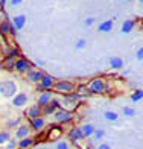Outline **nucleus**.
Here are the masks:
<instances>
[{
    "label": "nucleus",
    "instance_id": "6ab92c4d",
    "mask_svg": "<svg viewBox=\"0 0 143 149\" xmlns=\"http://www.w3.org/2000/svg\"><path fill=\"white\" fill-rule=\"evenodd\" d=\"M32 125H33V128H35V130H41V128L44 126V120L40 119V117H37V119H33Z\"/></svg>",
    "mask_w": 143,
    "mask_h": 149
},
{
    "label": "nucleus",
    "instance_id": "4468645a",
    "mask_svg": "<svg viewBox=\"0 0 143 149\" xmlns=\"http://www.w3.org/2000/svg\"><path fill=\"white\" fill-rule=\"evenodd\" d=\"M29 79L32 81V82H38V81L43 79V74L40 72H31L29 73Z\"/></svg>",
    "mask_w": 143,
    "mask_h": 149
},
{
    "label": "nucleus",
    "instance_id": "7c9ffc66",
    "mask_svg": "<svg viewBox=\"0 0 143 149\" xmlns=\"http://www.w3.org/2000/svg\"><path fill=\"white\" fill-rule=\"evenodd\" d=\"M137 59H143V47L137 52Z\"/></svg>",
    "mask_w": 143,
    "mask_h": 149
},
{
    "label": "nucleus",
    "instance_id": "9d476101",
    "mask_svg": "<svg viewBox=\"0 0 143 149\" xmlns=\"http://www.w3.org/2000/svg\"><path fill=\"white\" fill-rule=\"evenodd\" d=\"M81 132H82L84 137H90V135L94 132V128H93V125H84L82 128H81Z\"/></svg>",
    "mask_w": 143,
    "mask_h": 149
},
{
    "label": "nucleus",
    "instance_id": "39448f33",
    "mask_svg": "<svg viewBox=\"0 0 143 149\" xmlns=\"http://www.w3.org/2000/svg\"><path fill=\"white\" fill-rule=\"evenodd\" d=\"M55 119L58 122H70L72 120V114L67 113V111H59L55 114Z\"/></svg>",
    "mask_w": 143,
    "mask_h": 149
},
{
    "label": "nucleus",
    "instance_id": "7ed1b4c3",
    "mask_svg": "<svg viewBox=\"0 0 143 149\" xmlns=\"http://www.w3.org/2000/svg\"><path fill=\"white\" fill-rule=\"evenodd\" d=\"M55 90L57 91H59V93H72L73 91V84H70V82H67V81H63V82H58L57 85H55Z\"/></svg>",
    "mask_w": 143,
    "mask_h": 149
},
{
    "label": "nucleus",
    "instance_id": "4be33fe9",
    "mask_svg": "<svg viewBox=\"0 0 143 149\" xmlns=\"http://www.w3.org/2000/svg\"><path fill=\"white\" fill-rule=\"evenodd\" d=\"M104 116H105V119H107V120H117V114L113 113V111H107V113L104 114Z\"/></svg>",
    "mask_w": 143,
    "mask_h": 149
},
{
    "label": "nucleus",
    "instance_id": "20e7f679",
    "mask_svg": "<svg viewBox=\"0 0 143 149\" xmlns=\"http://www.w3.org/2000/svg\"><path fill=\"white\" fill-rule=\"evenodd\" d=\"M26 102H28V94L26 93H18V94H15V97L12 99V105L14 107H23Z\"/></svg>",
    "mask_w": 143,
    "mask_h": 149
},
{
    "label": "nucleus",
    "instance_id": "a211bd4d",
    "mask_svg": "<svg viewBox=\"0 0 143 149\" xmlns=\"http://www.w3.org/2000/svg\"><path fill=\"white\" fill-rule=\"evenodd\" d=\"M49 137H50V139H58V137H61V128H52L50 132H49Z\"/></svg>",
    "mask_w": 143,
    "mask_h": 149
},
{
    "label": "nucleus",
    "instance_id": "423d86ee",
    "mask_svg": "<svg viewBox=\"0 0 143 149\" xmlns=\"http://www.w3.org/2000/svg\"><path fill=\"white\" fill-rule=\"evenodd\" d=\"M14 24H15V29H23L24 28V24H26V15H17L14 17Z\"/></svg>",
    "mask_w": 143,
    "mask_h": 149
},
{
    "label": "nucleus",
    "instance_id": "473e14b6",
    "mask_svg": "<svg viewBox=\"0 0 143 149\" xmlns=\"http://www.w3.org/2000/svg\"><path fill=\"white\" fill-rule=\"evenodd\" d=\"M15 146H17V141H11V143H9V146H8V148H9V149H14Z\"/></svg>",
    "mask_w": 143,
    "mask_h": 149
},
{
    "label": "nucleus",
    "instance_id": "4c0bfd02",
    "mask_svg": "<svg viewBox=\"0 0 143 149\" xmlns=\"http://www.w3.org/2000/svg\"><path fill=\"white\" fill-rule=\"evenodd\" d=\"M140 2H142V3H143V0H140Z\"/></svg>",
    "mask_w": 143,
    "mask_h": 149
},
{
    "label": "nucleus",
    "instance_id": "f8f14e48",
    "mask_svg": "<svg viewBox=\"0 0 143 149\" xmlns=\"http://www.w3.org/2000/svg\"><path fill=\"white\" fill-rule=\"evenodd\" d=\"M134 24H135L134 20H126V22L123 23V26H122V32H131Z\"/></svg>",
    "mask_w": 143,
    "mask_h": 149
},
{
    "label": "nucleus",
    "instance_id": "2eb2a0df",
    "mask_svg": "<svg viewBox=\"0 0 143 149\" xmlns=\"http://www.w3.org/2000/svg\"><path fill=\"white\" fill-rule=\"evenodd\" d=\"M70 137H72V140H81V139H82L84 135H82V132H81V128L73 130V131L70 132Z\"/></svg>",
    "mask_w": 143,
    "mask_h": 149
},
{
    "label": "nucleus",
    "instance_id": "f704fd0d",
    "mask_svg": "<svg viewBox=\"0 0 143 149\" xmlns=\"http://www.w3.org/2000/svg\"><path fill=\"white\" fill-rule=\"evenodd\" d=\"M2 6H3V3H2V0H0V8H2Z\"/></svg>",
    "mask_w": 143,
    "mask_h": 149
},
{
    "label": "nucleus",
    "instance_id": "c85d7f7f",
    "mask_svg": "<svg viewBox=\"0 0 143 149\" xmlns=\"http://www.w3.org/2000/svg\"><path fill=\"white\" fill-rule=\"evenodd\" d=\"M84 46H85V40H79L78 44H76V47H79V49H81V47H84Z\"/></svg>",
    "mask_w": 143,
    "mask_h": 149
},
{
    "label": "nucleus",
    "instance_id": "72a5a7b5",
    "mask_svg": "<svg viewBox=\"0 0 143 149\" xmlns=\"http://www.w3.org/2000/svg\"><path fill=\"white\" fill-rule=\"evenodd\" d=\"M22 2H23V0H11V3L14 5V6H15V5H20Z\"/></svg>",
    "mask_w": 143,
    "mask_h": 149
},
{
    "label": "nucleus",
    "instance_id": "c9c22d12",
    "mask_svg": "<svg viewBox=\"0 0 143 149\" xmlns=\"http://www.w3.org/2000/svg\"><path fill=\"white\" fill-rule=\"evenodd\" d=\"M5 2H6V0H2V3H3V5H5Z\"/></svg>",
    "mask_w": 143,
    "mask_h": 149
},
{
    "label": "nucleus",
    "instance_id": "bb28decb",
    "mask_svg": "<svg viewBox=\"0 0 143 149\" xmlns=\"http://www.w3.org/2000/svg\"><path fill=\"white\" fill-rule=\"evenodd\" d=\"M93 134L96 135V139H102V137H104V131H102V130H99V131H94Z\"/></svg>",
    "mask_w": 143,
    "mask_h": 149
},
{
    "label": "nucleus",
    "instance_id": "f3484780",
    "mask_svg": "<svg viewBox=\"0 0 143 149\" xmlns=\"http://www.w3.org/2000/svg\"><path fill=\"white\" fill-rule=\"evenodd\" d=\"M50 100V93H43L40 96V105H47Z\"/></svg>",
    "mask_w": 143,
    "mask_h": 149
},
{
    "label": "nucleus",
    "instance_id": "9b49d317",
    "mask_svg": "<svg viewBox=\"0 0 143 149\" xmlns=\"http://www.w3.org/2000/svg\"><path fill=\"white\" fill-rule=\"evenodd\" d=\"M40 113H41V110H40V105H33L31 110L28 111V114L32 117V119H37V117H40Z\"/></svg>",
    "mask_w": 143,
    "mask_h": 149
},
{
    "label": "nucleus",
    "instance_id": "412c9836",
    "mask_svg": "<svg viewBox=\"0 0 143 149\" xmlns=\"http://www.w3.org/2000/svg\"><path fill=\"white\" fill-rule=\"evenodd\" d=\"M9 141V134L8 132H0V145H5Z\"/></svg>",
    "mask_w": 143,
    "mask_h": 149
},
{
    "label": "nucleus",
    "instance_id": "e433bc0d",
    "mask_svg": "<svg viewBox=\"0 0 143 149\" xmlns=\"http://www.w3.org/2000/svg\"><path fill=\"white\" fill-rule=\"evenodd\" d=\"M0 69H2V63H0Z\"/></svg>",
    "mask_w": 143,
    "mask_h": 149
},
{
    "label": "nucleus",
    "instance_id": "cd10ccee",
    "mask_svg": "<svg viewBox=\"0 0 143 149\" xmlns=\"http://www.w3.org/2000/svg\"><path fill=\"white\" fill-rule=\"evenodd\" d=\"M57 149H69V145L64 143V141H61V143L57 146Z\"/></svg>",
    "mask_w": 143,
    "mask_h": 149
},
{
    "label": "nucleus",
    "instance_id": "aec40b11",
    "mask_svg": "<svg viewBox=\"0 0 143 149\" xmlns=\"http://www.w3.org/2000/svg\"><path fill=\"white\" fill-rule=\"evenodd\" d=\"M142 97H143V90H137V91H134V94L131 96V100L133 102H137Z\"/></svg>",
    "mask_w": 143,
    "mask_h": 149
},
{
    "label": "nucleus",
    "instance_id": "6e6552de",
    "mask_svg": "<svg viewBox=\"0 0 143 149\" xmlns=\"http://www.w3.org/2000/svg\"><path fill=\"white\" fill-rule=\"evenodd\" d=\"M15 69L20 70V72H26L29 69V63L26 59H18L17 63H15Z\"/></svg>",
    "mask_w": 143,
    "mask_h": 149
},
{
    "label": "nucleus",
    "instance_id": "1a4fd4ad",
    "mask_svg": "<svg viewBox=\"0 0 143 149\" xmlns=\"http://www.w3.org/2000/svg\"><path fill=\"white\" fill-rule=\"evenodd\" d=\"M29 135V128L28 125H23V126H20L18 130H17V137L18 139H26Z\"/></svg>",
    "mask_w": 143,
    "mask_h": 149
},
{
    "label": "nucleus",
    "instance_id": "5701e85b",
    "mask_svg": "<svg viewBox=\"0 0 143 149\" xmlns=\"http://www.w3.org/2000/svg\"><path fill=\"white\" fill-rule=\"evenodd\" d=\"M0 32H2V33L11 32V26H9L8 23H2V24H0Z\"/></svg>",
    "mask_w": 143,
    "mask_h": 149
},
{
    "label": "nucleus",
    "instance_id": "2f4dec72",
    "mask_svg": "<svg viewBox=\"0 0 143 149\" xmlns=\"http://www.w3.org/2000/svg\"><path fill=\"white\" fill-rule=\"evenodd\" d=\"M98 149H111V146H110V145H107V143H104V145H100Z\"/></svg>",
    "mask_w": 143,
    "mask_h": 149
},
{
    "label": "nucleus",
    "instance_id": "393cba45",
    "mask_svg": "<svg viewBox=\"0 0 143 149\" xmlns=\"http://www.w3.org/2000/svg\"><path fill=\"white\" fill-rule=\"evenodd\" d=\"M57 108V102H53V104H47V107H46V113L47 114H50L53 110Z\"/></svg>",
    "mask_w": 143,
    "mask_h": 149
},
{
    "label": "nucleus",
    "instance_id": "b1692460",
    "mask_svg": "<svg viewBox=\"0 0 143 149\" xmlns=\"http://www.w3.org/2000/svg\"><path fill=\"white\" fill-rule=\"evenodd\" d=\"M32 145V139H22V141H20V146L22 148H28V146H31Z\"/></svg>",
    "mask_w": 143,
    "mask_h": 149
},
{
    "label": "nucleus",
    "instance_id": "0eeeda50",
    "mask_svg": "<svg viewBox=\"0 0 143 149\" xmlns=\"http://www.w3.org/2000/svg\"><path fill=\"white\" fill-rule=\"evenodd\" d=\"M52 84H53L52 76H43V79H41V87H40L38 90H40V91H43V90H46V88H50Z\"/></svg>",
    "mask_w": 143,
    "mask_h": 149
},
{
    "label": "nucleus",
    "instance_id": "a878e982",
    "mask_svg": "<svg viewBox=\"0 0 143 149\" xmlns=\"http://www.w3.org/2000/svg\"><path fill=\"white\" fill-rule=\"evenodd\" d=\"M123 113H125V116H129V117L135 114V111L133 110V108H129V107H125V108H123Z\"/></svg>",
    "mask_w": 143,
    "mask_h": 149
},
{
    "label": "nucleus",
    "instance_id": "f257e3e1",
    "mask_svg": "<svg viewBox=\"0 0 143 149\" xmlns=\"http://www.w3.org/2000/svg\"><path fill=\"white\" fill-rule=\"evenodd\" d=\"M17 93V84L14 81H5L0 84V94L3 97H12Z\"/></svg>",
    "mask_w": 143,
    "mask_h": 149
},
{
    "label": "nucleus",
    "instance_id": "ddd939ff",
    "mask_svg": "<svg viewBox=\"0 0 143 149\" xmlns=\"http://www.w3.org/2000/svg\"><path fill=\"white\" fill-rule=\"evenodd\" d=\"M111 28H113V20H107L105 23H102L99 26V31L100 32H108V31H111Z\"/></svg>",
    "mask_w": 143,
    "mask_h": 149
},
{
    "label": "nucleus",
    "instance_id": "c756f323",
    "mask_svg": "<svg viewBox=\"0 0 143 149\" xmlns=\"http://www.w3.org/2000/svg\"><path fill=\"white\" fill-rule=\"evenodd\" d=\"M93 23H94V18H87V20H85V24H87V26H91Z\"/></svg>",
    "mask_w": 143,
    "mask_h": 149
},
{
    "label": "nucleus",
    "instance_id": "f03ea898",
    "mask_svg": "<svg viewBox=\"0 0 143 149\" xmlns=\"http://www.w3.org/2000/svg\"><path fill=\"white\" fill-rule=\"evenodd\" d=\"M105 90V82L102 79H94L91 81V84H90V91L93 93H102Z\"/></svg>",
    "mask_w": 143,
    "mask_h": 149
},
{
    "label": "nucleus",
    "instance_id": "dca6fc26",
    "mask_svg": "<svg viewBox=\"0 0 143 149\" xmlns=\"http://www.w3.org/2000/svg\"><path fill=\"white\" fill-rule=\"evenodd\" d=\"M110 63H111V67H113V69H120V67L123 65V61H122L120 58H111Z\"/></svg>",
    "mask_w": 143,
    "mask_h": 149
}]
</instances>
